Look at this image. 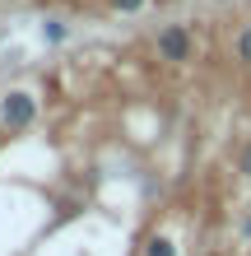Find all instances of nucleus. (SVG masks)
<instances>
[{"instance_id":"nucleus-1","label":"nucleus","mask_w":251,"mask_h":256,"mask_svg":"<svg viewBox=\"0 0 251 256\" xmlns=\"http://www.w3.org/2000/svg\"><path fill=\"white\" fill-rule=\"evenodd\" d=\"M154 52H158V61H168V66H186L191 56H196V38H191L186 24H163L158 38H154Z\"/></svg>"},{"instance_id":"nucleus-2","label":"nucleus","mask_w":251,"mask_h":256,"mask_svg":"<svg viewBox=\"0 0 251 256\" xmlns=\"http://www.w3.org/2000/svg\"><path fill=\"white\" fill-rule=\"evenodd\" d=\"M33 122H37V94H28V88H9V94L0 98V126L19 135Z\"/></svg>"},{"instance_id":"nucleus-3","label":"nucleus","mask_w":251,"mask_h":256,"mask_svg":"<svg viewBox=\"0 0 251 256\" xmlns=\"http://www.w3.org/2000/svg\"><path fill=\"white\" fill-rule=\"evenodd\" d=\"M144 256H177V242L168 233H154L149 242H144Z\"/></svg>"},{"instance_id":"nucleus-4","label":"nucleus","mask_w":251,"mask_h":256,"mask_svg":"<svg viewBox=\"0 0 251 256\" xmlns=\"http://www.w3.org/2000/svg\"><path fill=\"white\" fill-rule=\"evenodd\" d=\"M233 52H238V61L251 70V24L242 28V33H238V42H233Z\"/></svg>"},{"instance_id":"nucleus-5","label":"nucleus","mask_w":251,"mask_h":256,"mask_svg":"<svg viewBox=\"0 0 251 256\" xmlns=\"http://www.w3.org/2000/svg\"><path fill=\"white\" fill-rule=\"evenodd\" d=\"M238 172H242V177H251V140L238 149Z\"/></svg>"},{"instance_id":"nucleus-6","label":"nucleus","mask_w":251,"mask_h":256,"mask_svg":"<svg viewBox=\"0 0 251 256\" xmlns=\"http://www.w3.org/2000/svg\"><path fill=\"white\" fill-rule=\"evenodd\" d=\"M42 33H47V42H61V38H65V24H61V19H51Z\"/></svg>"},{"instance_id":"nucleus-7","label":"nucleus","mask_w":251,"mask_h":256,"mask_svg":"<svg viewBox=\"0 0 251 256\" xmlns=\"http://www.w3.org/2000/svg\"><path fill=\"white\" fill-rule=\"evenodd\" d=\"M144 0H112V10H121V14H130V10H140Z\"/></svg>"},{"instance_id":"nucleus-8","label":"nucleus","mask_w":251,"mask_h":256,"mask_svg":"<svg viewBox=\"0 0 251 256\" xmlns=\"http://www.w3.org/2000/svg\"><path fill=\"white\" fill-rule=\"evenodd\" d=\"M242 233H247V238H251V219H247V224H242Z\"/></svg>"}]
</instances>
